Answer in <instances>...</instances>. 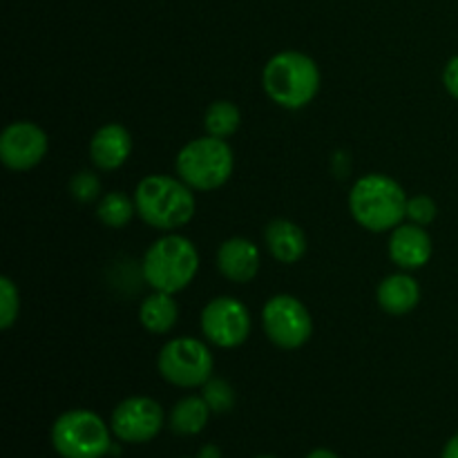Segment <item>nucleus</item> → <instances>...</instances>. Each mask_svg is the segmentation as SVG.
<instances>
[{
	"instance_id": "6ab92c4d",
	"label": "nucleus",
	"mask_w": 458,
	"mask_h": 458,
	"mask_svg": "<svg viewBox=\"0 0 458 458\" xmlns=\"http://www.w3.org/2000/svg\"><path fill=\"white\" fill-rule=\"evenodd\" d=\"M137 215V206H134V197H128L121 191H112L98 199L97 217L103 226L107 228H123L132 222Z\"/></svg>"
},
{
	"instance_id": "dca6fc26",
	"label": "nucleus",
	"mask_w": 458,
	"mask_h": 458,
	"mask_svg": "<svg viewBox=\"0 0 458 458\" xmlns=\"http://www.w3.org/2000/svg\"><path fill=\"white\" fill-rule=\"evenodd\" d=\"M264 242L280 264H295L307 253V235L291 219H273L267 224Z\"/></svg>"
},
{
	"instance_id": "4be33fe9",
	"label": "nucleus",
	"mask_w": 458,
	"mask_h": 458,
	"mask_svg": "<svg viewBox=\"0 0 458 458\" xmlns=\"http://www.w3.org/2000/svg\"><path fill=\"white\" fill-rule=\"evenodd\" d=\"M21 313V293L12 277H0V329H12Z\"/></svg>"
},
{
	"instance_id": "bb28decb",
	"label": "nucleus",
	"mask_w": 458,
	"mask_h": 458,
	"mask_svg": "<svg viewBox=\"0 0 458 458\" xmlns=\"http://www.w3.org/2000/svg\"><path fill=\"white\" fill-rule=\"evenodd\" d=\"M197 458H222V452H219L217 445H206Z\"/></svg>"
},
{
	"instance_id": "b1692460",
	"label": "nucleus",
	"mask_w": 458,
	"mask_h": 458,
	"mask_svg": "<svg viewBox=\"0 0 458 458\" xmlns=\"http://www.w3.org/2000/svg\"><path fill=\"white\" fill-rule=\"evenodd\" d=\"M438 208L437 201L429 195H414L407 199V219L411 224H419V226H428L437 219Z\"/></svg>"
},
{
	"instance_id": "f8f14e48",
	"label": "nucleus",
	"mask_w": 458,
	"mask_h": 458,
	"mask_svg": "<svg viewBox=\"0 0 458 458\" xmlns=\"http://www.w3.org/2000/svg\"><path fill=\"white\" fill-rule=\"evenodd\" d=\"M434 244L425 226L419 224H401L389 233V259L401 271H416L432 259Z\"/></svg>"
},
{
	"instance_id": "393cba45",
	"label": "nucleus",
	"mask_w": 458,
	"mask_h": 458,
	"mask_svg": "<svg viewBox=\"0 0 458 458\" xmlns=\"http://www.w3.org/2000/svg\"><path fill=\"white\" fill-rule=\"evenodd\" d=\"M443 85L452 97L458 98V54L447 61L445 70H443Z\"/></svg>"
},
{
	"instance_id": "f257e3e1",
	"label": "nucleus",
	"mask_w": 458,
	"mask_h": 458,
	"mask_svg": "<svg viewBox=\"0 0 458 458\" xmlns=\"http://www.w3.org/2000/svg\"><path fill=\"white\" fill-rule=\"evenodd\" d=\"M137 215L150 228L174 233L195 217V191L179 177L148 174L134 188Z\"/></svg>"
},
{
	"instance_id": "cd10ccee",
	"label": "nucleus",
	"mask_w": 458,
	"mask_h": 458,
	"mask_svg": "<svg viewBox=\"0 0 458 458\" xmlns=\"http://www.w3.org/2000/svg\"><path fill=\"white\" fill-rule=\"evenodd\" d=\"M307 458H338V454L331 450H325V447H318V450L309 452Z\"/></svg>"
},
{
	"instance_id": "c85d7f7f",
	"label": "nucleus",
	"mask_w": 458,
	"mask_h": 458,
	"mask_svg": "<svg viewBox=\"0 0 458 458\" xmlns=\"http://www.w3.org/2000/svg\"><path fill=\"white\" fill-rule=\"evenodd\" d=\"M258 458H277V456H258Z\"/></svg>"
},
{
	"instance_id": "9b49d317",
	"label": "nucleus",
	"mask_w": 458,
	"mask_h": 458,
	"mask_svg": "<svg viewBox=\"0 0 458 458\" xmlns=\"http://www.w3.org/2000/svg\"><path fill=\"white\" fill-rule=\"evenodd\" d=\"M47 134L31 121H13L0 134V161L9 170L27 173L47 155Z\"/></svg>"
},
{
	"instance_id": "6e6552de",
	"label": "nucleus",
	"mask_w": 458,
	"mask_h": 458,
	"mask_svg": "<svg viewBox=\"0 0 458 458\" xmlns=\"http://www.w3.org/2000/svg\"><path fill=\"white\" fill-rule=\"evenodd\" d=\"M262 327L276 347L293 352L304 347L313 335V320L302 300L295 295H273L262 309Z\"/></svg>"
},
{
	"instance_id": "f03ea898",
	"label": "nucleus",
	"mask_w": 458,
	"mask_h": 458,
	"mask_svg": "<svg viewBox=\"0 0 458 458\" xmlns=\"http://www.w3.org/2000/svg\"><path fill=\"white\" fill-rule=\"evenodd\" d=\"M320 67L298 49H284L268 58L262 70V88L276 106L302 110L320 92Z\"/></svg>"
},
{
	"instance_id": "a211bd4d",
	"label": "nucleus",
	"mask_w": 458,
	"mask_h": 458,
	"mask_svg": "<svg viewBox=\"0 0 458 458\" xmlns=\"http://www.w3.org/2000/svg\"><path fill=\"white\" fill-rule=\"evenodd\" d=\"M210 414L213 410L204 401V396H186L174 403L170 411V429L179 437H195L208 425Z\"/></svg>"
},
{
	"instance_id": "aec40b11",
	"label": "nucleus",
	"mask_w": 458,
	"mask_h": 458,
	"mask_svg": "<svg viewBox=\"0 0 458 458\" xmlns=\"http://www.w3.org/2000/svg\"><path fill=\"white\" fill-rule=\"evenodd\" d=\"M242 112L235 103L231 101H215L210 103L204 114L206 134L217 139H228L240 130Z\"/></svg>"
},
{
	"instance_id": "1a4fd4ad",
	"label": "nucleus",
	"mask_w": 458,
	"mask_h": 458,
	"mask_svg": "<svg viewBox=\"0 0 458 458\" xmlns=\"http://www.w3.org/2000/svg\"><path fill=\"white\" fill-rule=\"evenodd\" d=\"M253 322L244 302L231 295L210 300L201 311V334L219 349H235L249 340Z\"/></svg>"
},
{
	"instance_id": "423d86ee",
	"label": "nucleus",
	"mask_w": 458,
	"mask_h": 458,
	"mask_svg": "<svg viewBox=\"0 0 458 458\" xmlns=\"http://www.w3.org/2000/svg\"><path fill=\"white\" fill-rule=\"evenodd\" d=\"M52 445L63 458H103L112 450V428L89 410H70L52 425Z\"/></svg>"
},
{
	"instance_id": "39448f33",
	"label": "nucleus",
	"mask_w": 458,
	"mask_h": 458,
	"mask_svg": "<svg viewBox=\"0 0 458 458\" xmlns=\"http://www.w3.org/2000/svg\"><path fill=\"white\" fill-rule=\"evenodd\" d=\"M235 168V155L226 139L206 137L192 139L179 150L174 170L183 183L195 192H210L222 188Z\"/></svg>"
},
{
	"instance_id": "5701e85b",
	"label": "nucleus",
	"mask_w": 458,
	"mask_h": 458,
	"mask_svg": "<svg viewBox=\"0 0 458 458\" xmlns=\"http://www.w3.org/2000/svg\"><path fill=\"white\" fill-rule=\"evenodd\" d=\"M70 195L81 204H89L101 197V179L89 170H81L70 179Z\"/></svg>"
},
{
	"instance_id": "ddd939ff",
	"label": "nucleus",
	"mask_w": 458,
	"mask_h": 458,
	"mask_svg": "<svg viewBox=\"0 0 458 458\" xmlns=\"http://www.w3.org/2000/svg\"><path fill=\"white\" fill-rule=\"evenodd\" d=\"M262 267V253L246 237H228L217 249V268L226 280L249 284Z\"/></svg>"
},
{
	"instance_id": "9d476101",
	"label": "nucleus",
	"mask_w": 458,
	"mask_h": 458,
	"mask_svg": "<svg viewBox=\"0 0 458 458\" xmlns=\"http://www.w3.org/2000/svg\"><path fill=\"white\" fill-rule=\"evenodd\" d=\"M110 428L119 441L132 445L148 443L164 428V410L150 396H130L114 407Z\"/></svg>"
},
{
	"instance_id": "20e7f679",
	"label": "nucleus",
	"mask_w": 458,
	"mask_h": 458,
	"mask_svg": "<svg viewBox=\"0 0 458 458\" xmlns=\"http://www.w3.org/2000/svg\"><path fill=\"white\" fill-rule=\"evenodd\" d=\"M141 273L152 291L179 293L188 289L199 273L197 246L179 233H165L146 250Z\"/></svg>"
},
{
	"instance_id": "a878e982",
	"label": "nucleus",
	"mask_w": 458,
	"mask_h": 458,
	"mask_svg": "<svg viewBox=\"0 0 458 458\" xmlns=\"http://www.w3.org/2000/svg\"><path fill=\"white\" fill-rule=\"evenodd\" d=\"M441 458H458V434H454V437L447 441V445L443 447Z\"/></svg>"
},
{
	"instance_id": "412c9836",
	"label": "nucleus",
	"mask_w": 458,
	"mask_h": 458,
	"mask_svg": "<svg viewBox=\"0 0 458 458\" xmlns=\"http://www.w3.org/2000/svg\"><path fill=\"white\" fill-rule=\"evenodd\" d=\"M201 396H204V401L208 403V407L215 414H226V411H231L233 405H235L233 385L224 378H215V376L204 385Z\"/></svg>"
},
{
	"instance_id": "7ed1b4c3",
	"label": "nucleus",
	"mask_w": 458,
	"mask_h": 458,
	"mask_svg": "<svg viewBox=\"0 0 458 458\" xmlns=\"http://www.w3.org/2000/svg\"><path fill=\"white\" fill-rule=\"evenodd\" d=\"M407 199L396 179L371 173L352 186L349 213L365 231L392 233L407 219Z\"/></svg>"
},
{
	"instance_id": "0eeeda50",
	"label": "nucleus",
	"mask_w": 458,
	"mask_h": 458,
	"mask_svg": "<svg viewBox=\"0 0 458 458\" xmlns=\"http://www.w3.org/2000/svg\"><path fill=\"white\" fill-rule=\"evenodd\" d=\"M161 378L182 389L204 387L213 378L215 360L208 344L197 338H173L161 347L157 356Z\"/></svg>"
},
{
	"instance_id": "2eb2a0df",
	"label": "nucleus",
	"mask_w": 458,
	"mask_h": 458,
	"mask_svg": "<svg viewBox=\"0 0 458 458\" xmlns=\"http://www.w3.org/2000/svg\"><path fill=\"white\" fill-rule=\"evenodd\" d=\"M376 300H378L380 309L389 316H407L419 307L420 286L407 271L392 273L378 284Z\"/></svg>"
},
{
	"instance_id": "4468645a",
	"label": "nucleus",
	"mask_w": 458,
	"mask_h": 458,
	"mask_svg": "<svg viewBox=\"0 0 458 458\" xmlns=\"http://www.w3.org/2000/svg\"><path fill=\"white\" fill-rule=\"evenodd\" d=\"M132 155V137L121 123H106L89 139V157L98 170H119Z\"/></svg>"
},
{
	"instance_id": "f3484780",
	"label": "nucleus",
	"mask_w": 458,
	"mask_h": 458,
	"mask_svg": "<svg viewBox=\"0 0 458 458\" xmlns=\"http://www.w3.org/2000/svg\"><path fill=\"white\" fill-rule=\"evenodd\" d=\"M179 320V304L174 295L164 291H152L139 307V322L152 335H165L174 329Z\"/></svg>"
}]
</instances>
